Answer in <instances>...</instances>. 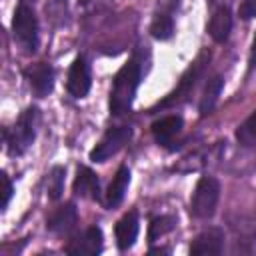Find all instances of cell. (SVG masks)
I'll use <instances>...</instances> for the list:
<instances>
[{
	"label": "cell",
	"mask_w": 256,
	"mask_h": 256,
	"mask_svg": "<svg viewBox=\"0 0 256 256\" xmlns=\"http://www.w3.org/2000/svg\"><path fill=\"white\" fill-rule=\"evenodd\" d=\"M182 126H184L182 116L170 114V116H164L152 124V136L160 146H168L182 132Z\"/></svg>",
	"instance_id": "cell-12"
},
{
	"label": "cell",
	"mask_w": 256,
	"mask_h": 256,
	"mask_svg": "<svg viewBox=\"0 0 256 256\" xmlns=\"http://www.w3.org/2000/svg\"><path fill=\"white\" fill-rule=\"evenodd\" d=\"M222 248H224V232L220 228H208L192 240L190 254H194V256H212V254H220Z\"/></svg>",
	"instance_id": "cell-8"
},
{
	"label": "cell",
	"mask_w": 256,
	"mask_h": 256,
	"mask_svg": "<svg viewBox=\"0 0 256 256\" xmlns=\"http://www.w3.org/2000/svg\"><path fill=\"white\" fill-rule=\"evenodd\" d=\"M168 252H170L168 248H152L150 250V254H168Z\"/></svg>",
	"instance_id": "cell-25"
},
{
	"label": "cell",
	"mask_w": 256,
	"mask_h": 256,
	"mask_svg": "<svg viewBox=\"0 0 256 256\" xmlns=\"http://www.w3.org/2000/svg\"><path fill=\"white\" fill-rule=\"evenodd\" d=\"M2 184H4V192H2V210L8 208V202L12 198V192H14V186L10 182V178L6 174H2Z\"/></svg>",
	"instance_id": "cell-23"
},
{
	"label": "cell",
	"mask_w": 256,
	"mask_h": 256,
	"mask_svg": "<svg viewBox=\"0 0 256 256\" xmlns=\"http://www.w3.org/2000/svg\"><path fill=\"white\" fill-rule=\"evenodd\" d=\"M174 218L172 216H156L150 220V226H148V238L150 240H156L160 236H164L166 232H170L174 228Z\"/></svg>",
	"instance_id": "cell-21"
},
{
	"label": "cell",
	"mask_w": 256,
	"mask_h": 256,
	"mask_svg": "<svg viewBox=\"0 0 256 256\" xmlns=\"http://www.w3.org/2000/svg\"><path fill=\"white\" fill-rule=\"evenodd\" d=\"M208 60H210V54H208V52H202V54L198 56V60L182 74V78H180L176 90L170 92V94L160 102V106H176V104H182V102L192 94V90H194L198 78L202 76V72H204Z\"/></svg>",
	"instance_id": "cell-5"
},
{
	"label": "cell",
	"mask_w": 256,
	"mask_h": 256,
	"mask_svg": "<svg viewBox=\"0 0 256 256\" xmlns=\"http://www.w3.org/2000/svg\"><path fill=\"white\" fill-rule=\"evenodd\" d=\"M102 230L98 226L86 228L80 236L72 238L66 246L68 254H100L102 252Z\"/></svg>",
	"instance_id": "cell-10"
},
{
	"label": "cell",
	"mask_w": 256,
	"mask_h": 256,
	"mask_svg": "<svg viewBox=\"0 0 256 256\" xmlns=\"http://www.w3.org/2000/svg\"><path fill=\"white\" fill-rule=\"evenodd\" d=\"M222 84H224V80H222V76H212L208 82H206V88H204V92H202V98H200V104H198V112H200V116H206V114H210L212 110H214V106H216V102H218V96H220V92H222Z\"/></svg>",
	"instance_id": "cell-17"
},
{
	"label": "cell",
	"mask_w": 256,
	"mask_h": 256,
	"mask_svg": "<svg viewBox=\"0 0 256 256\" xmlns=\"http://www.w3.org/2000/svg\"><path fill=\"white\" fill-rule=\"evenodd\" d=\"M230 30H232V14H230V8L228 6H218L214 10V14L210 16L208 34L212 36L214 42L222 44V42L228 40Z\"/></svg>",
	"instance_id": "cell-14"
},
{
	"label": "cell",
	"mask_w": 256,
	"mask_h": 256,
	"mask_svg": "<svg viewBox=\"0 0 256 256\" xmlns=\"http://www.w3.org/2000/svg\"><path fill=\"white\" fill-rule=\"evenodd\" d=\"M132 136V128L130 126H114L110 128L102 140L92 148L90 152V160L92 162H106L108 158H112Z\"/></svg>",
	"instance_id": "cell-6"
},
{
	"label": "cell",
	"mask_w": 256,
	"mask_h": 256,
	"mask_svg": "<svg viewBox=\"0 0 256 256\" xmlns=\"http://www.w3.org/2000/svg\"><path fill=\"white\" fill-rule=\"evenodd\" d=\"M250 64H252V66H256V34H254L252 48H250Z\"/></svg>",
	"instance_id": "cell-24"
},
{
	"label": "cell",
	"mask_w": 256,
	"mask_h": 256,
	"mask_svg": "<svg viewBox=\"0 0 256 256\" xmlns=\"http://www.w3.org/2000/svg\"><path fill=\"white\" fill-rule=\"evenodd\" d=\"M218 198H220V182L212 176H202L196 182V188H194L192 198H190L192 216L200 218V220L214 216L216 206H218Z\"/></svg>",
	"instance_id": "cell-3"
},
{
	"label": "cell",
	"mask_w": 256,
	"mask_h": 256,
	"mask_svg": "<svg viewBox=\"0 0 256 256\" xmlns=\"http://www.w3.org/2000/svg\"><path fill=\"white\" fill-rule=\"evenodd\" d=\"M236 140H238L244 148L256 146V110L236 128Z\"/></svg>",
	"instance_id": "cell-19"
},
{
	"label": "cell",
	"mask_w": 256,
	"mask_h": 256,
	"mask_svg": "<svg viewBox=\"0 0 256 256\" xmlns=\"http://www.w3.org/2000/svg\"><path fill=\"white\" fill-rule=\"evenodd\" d=\"M72 188H74V194L80 196V198L100 200V180L86 166H80L78 168V174H76V180H74V186Z\"/></svg>",
	"instance_id": "cell-15"
},
{
	"label": "cell",
	"mask_w": 256,
	"mask_h": 256,
	"mask_svg": "<svg viewBox=\"0 0 256 256\" xmlns=\"http://www.w3.org/2000/svg\"><path fill=\"white\" fill-rule=\"evenodd\" d=\"M138 230H140V222H138V212L130 210L126 212L114 226V234H116V244L122 252H126L128 248L134 246L136 238H138Z\"/></svg>",
	"instance_id": "cell-9"
},
{
	"label": "cell",
	"mask_w": 256,
	"mask_h": 256,
	"mask_svg": "<svg viewBox=\"0 0 256 256\" xmlns=\"http://www.w3.org/2000/svg\"><path fill=\"white\" fill-rule=\"evenodd\" d=\"M238 14H240L242 20H252L256 16V0H242L240 8H238Z\"/></svg>",
	"instance_id": "cell-22"
},
{
	"label": "cell",
	"mask_w": 256,
	"mask_h": 256,
	"mask_svg": "<svg viewBox=\"0 0 256 256\" xmlns=\"http://www.w3.org/2000/svg\"><path fill=\"white\" fill-rule=\"evenodd\" d=\"M92 86V74H90V64L86 62L84 56H76L70 70H68V80L66 88L74 98H84L90 92Z\"/></svg>",
	"instance_id": "cell-7"
},
{
	"label": "cell",
	"mask_w": 256,
	"mask_h": 256,
	"mask_svg": "<svg viewBox=\"0 0 256 256\" xmlns=\"http://www.w3.org/2000/svg\"><path fill=\"white\" fill-rule=\"evenodd\" d=\"M26 78L30 82V86L34 88V92L38 96H48L54 88V70L48 64H36L32 68H26Z\"/></svg>",
	"instance_id": "cell-13"
},
{
	"label": "cell",
	"mask_w": 256,
	"mask_h": 256,
	"mask_svg": "<svg viewBox=\"0 0 256 256\" xmlns=\"http://www.w3.org/2000/svg\"><path fill=\"white\" fill-rule=\"evenodd\" d=\"M130 186V168L128 166H120L108 186V192H106V208H116L122 200H124V194Z\"/></svg>",
	"instance_id": "cell-16"
},
{
	"label": "cell",
	"mask_w": 256,
	"mask_h": 256,
	"mask_svg": "<svg viewBox=\"0 0 256 256\" xmlns=\"http://www.w3.org/2000/svg\"><path fill=\"white\" fill-rule=\"evenodd\" d=\"M38 120H40V112L36 106H30L26 108L20 118L16 120V124L12 126V130H4V142L8 146V152L12 156H20L24 154L34 138H36V126H38Z\"/></svg>",
	"instance_id": "cell-2"
},
{
	"label": "cell",
	"mask_w": 256,
	"mask_h": 256,
	"mask_svg": "<svg viewBox=\"0 0 256 256\" xmlns=\"http://www.w3.org/2000/svg\"><path fill=\"white\" fill-rule=\"evenodd\" d=\"M142 76V66L138 58H130L114 76L110 90V114L122 116L132 108L138 84Z\"/></svg>",
	"instance_id": "cell-1"
},
{
	"label": "cell",
	"mask_w": 256,
	"mask_h": 256,
	"mask_svg": "<svg viewBox=\"0 0 256 256\" xmlns=\"http://www.w3.org/2000/svg\"><path fill=\"white\" fill-rule=\"evenodd\" d=\"M76 222H78V210H76V206H74L72 202H68V204L56 208V210L48 216L46 228H48L50 232H54V234H68V232L74 230Z\"/></svg>",
	"instance_id": "cell-11"
},
{
	"label": "cell",
	"mask_w": 256,
	"mask_h": 256,
	"mask_svg": "<svg viewBox=\"0 0 256 256\" xmlns=\"http://www.w3.org/2000/svg\"><path fill=\"white\" fill-rule=\"evenodd\" d=\"M28 2H34V0H22V4H28Z\"/></svg>",
	"instance_id": "cell-26"
},
{
	"label": "cell",
	"mask_w": 256,
	"mask_h": 256,
	"mask_svg": "<svg viewBox=\"0 0 256 256\" xmlns=\"http://www.w3.org/2000/svg\"><path fill=\"white\" fill-rule=\"evenodd\" d=\"M12 34L26 52L38 48V18L28 4H20L12 18Z\"/></svg>",
	"instance_id": "cell-4"
},
{
	"label": "cell",
	"mask_w": 256,
	"mask_h": 256,
	"mask_svg": "<svg viewBox=\"0 0 256 256\" xmlns=\"http://www.w3.org/2000/svg\"><path fill=\"white\" fill-rule=\"evenodd\" d=\"M64 174H66V170L62 166H54L48 176V196L52 200H58L64 192Z\"/></svg>",
	"instance_id": "cell-20"
},
{
	"label": "cell",
	"mask_w": 256,
	"mask_h": 256,
	"mask_svg": "<svg viewBox=\"0 0 256 256\" xmlns=\"http://www.w3.org/2000/svg\"><path fill=\"white\" fill-rule=\"evenodd\" d=\"M150 34L156 40H168L174 34V18L170 10H162L154 16L152 24H150Z\"/></svg>",
	"instance_id": "cell-18"
}]
</instances>
